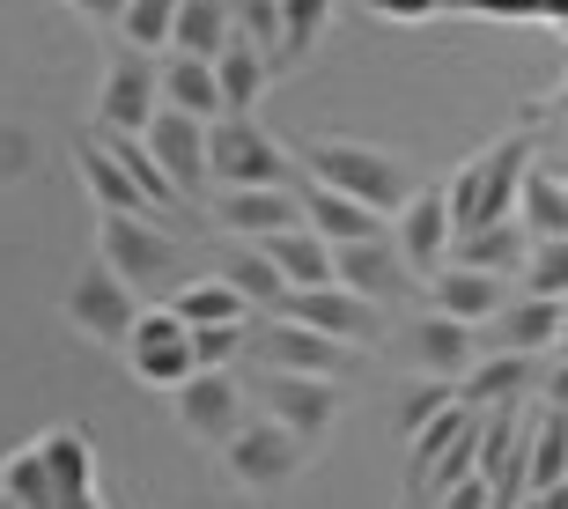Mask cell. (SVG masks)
<instances>
[{"label": "cell", "instance_id": "1", "mask_svg": "<svg viewBox=\"0 0 568 509\" xmlns=\"http://www.w3.org/2000/svg\"><path fill=\"white\" fill-rule=\"evenodd\" d=\"M539 163V119L525 126H509L503 141H487L458 163L450 177V214H458V230H487V222H509L517 214V192H525V170Z\"/></svg>", "mask_w": 568, "mask_h": 509}, {"label": "cell", "instance_id": "2", "mask_svg": "<svg viewBox=\"0 0 568 509\" xmlns=\"http://www.w3.org/2000/svg\"><path fill=\"white\" fill-rule=\"evenodd\" d=\"M295 163H303V177H317V185H339V192H355L362 207H377L384 222L414 200V170L399 163L392 149H369V141H347V133H325V141H303L295 149Z\"/></svg>", "mask_w": 568, "mask_h": 509}, {"label": "cell", "instance_id": "3", "mask_svg": "<svg viewBox=\"0 0 568 509\" xmlns=\"http://www.w3.org/2000/svg\"><path fill=\"white\" fill-rule=\"evenodd\" d=\"M97 258L133 288H185V236L163 230V214H97Z\"/></svg>", "mask_w": 568, "mask_h": 509}, {"label": "cell", "instance_id": "4", "mask_svg": "<svg viewBox=\"0 0 568 509\" xmlns=\"http://www.w3.org/2000/svg\"><path fill=\"white\" fill-rule=\"evenodd\" d=\"M207 177L214 185H295V163L258 126V111H230L207 126Z\"/></svg>", "mask_w": 568, "mask_h": 509}, {"label": "cell", "instance_id": "5", "mask_svg": "<svg viewBox=\"0 0 568 509\" xmlns=\"http://www.w3.org/2000/svg\"><path fill=\"white\" fill-rule=\"evenodd\" d=\"M303 466H311V444H303L288 421H274V414L244 421L230 444H222V472H230L244 495H281Z\"/></svg>", "mask_w": 568, "mask_h": 509}, {"label": "cell", "instance_id": "6", "mask_svg": "<svg viewBox=\"0 0 568 509\" xmlns=\"http://www.w3.org/2000/svg\"><path fill=\"white\" fill-rule=\"evenodd\" d=\"M244 362L252 369H303V377H347L362 362V347H347V339H325L317 325L288 318V311H266V325H252V339H244Z\"/></svg>", "mask_w": 568, "mask_h": 509}, {"label": "cell", "instance_id": "7", "mask_svg": "<svg viewBox=\"0 0 568 509\" xmlns=\"http://www.w3.org/2000/svg\"><path fill=\"white\" fill-rule=\"evenodd\" d=\"M141 311H148L141 288H133V281H119L104 258H97V266H82V281L67 288V325H74L89 347H126L133 325H141Z\"/></svg>", "mask_w": 568, "mask_h": 509}, {"label": "cell", "instance_id": "8", "mask_svg": "<svg viewBox=\"0 0 568 509\" xmlns=\"http://www.w3.org/2000/svg\"><path fill=\"white\" fill-rule=\"evenodd\" d=\"M170 414L192 444H230L236 428L252 421V384H236V369H192L178 391H170Z\"/></svg>", "mask_w": 568, "mask_h": 509}, {"label": "cell", "instance_id": "9", "mask_svg": "<svg viewBox=\"0 0 568 509\" xmlns=\"http://www.w3.org/2000/svg\"><path fill=\"white\" fill-rule=\"evenodd\" d=\"M163 111V67L141 44H119L97 89V126L104 133H148V119Z\"/></svg>", "mask_w": 568, "mask_h": 509}, {"label": "cell", "instance_id": "10", "mask_svg": "<svg viewBox=\"0 0 568 509\" xmlns=\"http://www.w3.org/2000/svg\"><path fill=\"white\" fill-rule=\"evenodd\" d=\"M252 399H258V414L288 421L303 444H325L333 421H339V384L333 377H303V369H258Z\"/></svg>", "mask_w": 568, "mask_h": 509}, {"label": "cell", "instance_id": "11", "mask_svg": "<svg viewBox=\"0 0 568 509\" xmlns=\"http://www.w3.org/2000/svg\"><path fill=\"white\" fill-rule=\"evenodd\" d=\"M119 355H126V369L148 384V391H178V384H185L192 369H200V362H192V325L178 318L170 303H163V311L148 303L141 325H133V339L119 347Z\"/></svg>", "mask_w": 568, "mask_h": 509}, {"label": "cell", "instance_id": "12", "mask_svg": "<svg viewBox=\"0 0 568 509\" xmlns=\"http://www.w3.org/2000/svg\"><path fill=\"white\" fill-rule=\"evenodd\" d=\"M288 318L317 325L325 339H347V347H369V339L384 333V311L392 303L362 296V288H347V281H325V288H288V303H281Z\"/></svg>", "mask_w": 568, "mask_h": 509}, {"label": "cell", "instance_id": "13", "mask_svg": "<svg viewBox=\"0 0 568 509\" xmlns=\"http://www.w3.org/2000/svg\"><path fill=\"white\" fill-rule=\"evenodd\" d=\"M207 214H214V230H222V236L258 244V236L303 222V192H295V185H214Z\"/></svg>", "mask_w": 568, "mask_h": 509}, {"label": "cell", "instance_id": "14", "mask_svg": "<svg viewBox=\"0 0 568 509\" xmlns=\"http://www.w3.org/2000/svg\"><path fill=\"white\" fill-rule=\"evenodd\" d=\"M392 244H399V258L414 266V281H428L450 258V244H458V214H450V192L443 185H422L414 200H406L399 214H392Z\"/></svg>", "mask_w": 568, "mask_h": 509}, {"label": "cell", "instance_id": "15", "mask_svg": "<svg viewBox=\"0 0 568 509\" xmlns=\"http://www.w3.org/2000/svg\"><path fill=\"white\" fill-rule=\"evenodd\" d=\"M148 149H155V163H163L170 185L185 192V207L214 185V177H207V119H192V111H170L163 104L155 119H148Z\"/></svg>", "mask_w": 568, "mask_h": 509}, {"label": "cell", "instance_id": "16", "mask_svg": "<svg viewBox=\"0 0 568 509\" xmlns=\"http://www.w3.org/2000/svg\"><path fill=\"white\" fill-rule=\"evenodd\" d=\"M480 333H487L480 355H487V347H495V355H561V303H554V296H525V288H517V296H509Z\"/></svg>", "mask_w": 568, "mask_h": 509}, {"label": "cell", "instance_id": "17", "mask_svg": "<svg viewBox=\"0 0 568 509\" xmlns=\"http://www.w3.org/2000/svg\"><path fill=\"white\" fill-rule=\"evenodd\" d=\"M422 288H428V311H443V318H465V325H487V318L509 303V281H503V274H480V266H458V258H443Z\"/></svg>", "mask_w": 568, "mask_h": 509}, {"label": "cell", "instance_id": "18", "mask_svg": "<svg viewBox=\"0 0 568 509\" xmlns=\"http://www.w3.org/2000/svg\"><path fill=\"white\" fill-rule=\"evenodd\" d=\"M406 355H414V369H422V377H450V384H465V369L480 362V325L428 311V318L406 333Z\"/></svg>", "mask_w": 568, "mask_h": 509}, {"label": "cell", "instance_id": "19", "mask_svg": "<svg viewBox=\"0 0 568 509\" xmlns=\"http://www.w3.org/2000/svg\"><path fill=\"white\" fill-rule=\"evenodd\" d=\"M74 170H82V185H89V200H97V214H155V207H148V192L133 185V170L111 155L104 133L74 141Z\"/></svg>", "mask_w": 568, "mask_h": 509}, {"label": "cell", "instance_id": "20", "mask_svg": "<svg viewBox=\"0 0 568 509\" xmlns=\"http://www.w3.org/2000/svg\"><path fill=\"white\" fill-rule=\"evenodd\" d=\"M333 274L347 281V288H362V296L392 303L414 281V266L399 258V244H384V236H362V244H333Z\"/></svg>", "mask_w": 568, "mask_h": 509}, {"label": "cell", "instance_id": "21", "mask_svg": "<svg viewBox=\"0 0 568 509\" xmlns=\"http://www.w3.org/2000/svg\"><path fill=\"white\" fill-rule=\"evenodd\" d=\"M303 222H311L325 244H362V236H384V214L377 207H362L355 192H339V185H303Z\"/></svg>", "mask_w": 568, "mask_h": 509}, {"label": "cell", "instance_id": "22", "mask_svg": "<svg viewBox=\"0 0 568 509\" xmlns=\"http://www.w3.org/2000/svg\"><path fill=\"white\" fill-rule=\"evenodd\" d=\"M450 258H458V266H480V274L517 281V274H525V258H531V230L517 222V214H509V222H487V230H458Z\"/></svg>", "mask_w": 568, "mask_h": 509}, {"label": "cell", "instance_id": "23", "mask_svg": "<svg viewBox=\"0 0 568 509\" xmlns=\"http://www.w3.org/2000/svg\"><path fill=\"white\" fill-rule=\"evenodd\" d=\"M214 82H222V104H230V111H258V96H266V82H274L266 44L236 30V38L214 52ZM230 111H222V119H230Z\"/></svg>", "mask_w": 568, "mask_h": 509}, {"label": "cell", "instance_id": "24", "mask_svg": "<svg viewBox=\"0 0 568 509\" xmlns=\"http://www.w3.org/2000/svg\"><path fill=\"white\" fill-rule=\"evenodd\" d=\"M258 252L281 266V281L288 288H325V281H339L333 274V244L311 230V222H295V230H274V236H258Z\"/></svg>", "mask_w": 568, "mask_h": 509}, {"label": "cell", "instance_id": "25", "mask_svg": "<svg viewBox=\"0 0 568 509\" xmlns=\"http://www.w3.org/2000/svg\"><path fill=\"white\" fill-rule=\"evenodd\" d=\"M163 104L170 111H192V119H222V82H214V60H200V52H163Z\"/></svg>", "mask_w": 568, "mask_h": 509}, {"label": "cell", "instance_id": "26", "mask_svg": "<svg viewBox=\"0 0 568 509\" xmlns=\"http://www.w3.org/2000/svg\"><path fill=\"white\" fill-rule=\"evenodd\" d=\"M517 222H525L531 236H568V170L554 163V155H539V163L525 170V192H517Z\"/></svg>", "mask_w": 568, "mask_h": 509}, {"label": "cell", "instance_id": "27", "mask_svg": "<svg viewBox=\"0 0 568 509\" xmlns=\"http://www.w3.org/2000/svg\"><path fill=\"white\" fill-rule=\"evenodd\" d=\"M230 38H236V0H178V38H170V52L214 60Z\"/></svg>", "mask_w": 568, "mask_h": 509}, {"label": "cell", "instance_id": "28", "mask_svg": "<svg viewBox=\"0 0 568 509\" xmlns=\"http://www.w3.org/2000/svg\"><path fill=\"white\" fill-rule=\"evenodd\" d=\"M222 281H230L252 311H281V303H288V281H281V266L258 252V244H236V252L222 258Z\"/></svg>", "mask_w": 568, "mask_h": 509}, {"label": "cell", "instance_id": "29", "mask_svg": "<svg viewBox=\"0 0 568 509\" xmlns=\"http://www.w3.org/2000/svg\"><path fill=\"white\" fill-rule=\"evenodd\" d=\"M0 495L16 509H60V480H52V466H44L38 444H22L0 458Z\"/></svg>", "mask_w": 568, "mask_h": 509}, {"label": "cell", "instance_id": "30", "mask_svg": "<svg viewBox=\"0 0 568 509\" xmlns=\"http://www.w3.org/2000/svg\"><path fill=\"white\" fill-rule=\"evenodd\" d=\"M531 362H539V355H495V362H473V369H465V384H458V399L473 406V414H480V406H509V399H517V391L531 384Z\"/></svg>", "mask_w": 568, "mask_h": 509}, {"label": "cell", "instance_id": "31", "mask_svg": "<svg viewBox=\"0 0 568 509\" xmlns=\"http://www.w3.org/2000/svg\"><path fill=\"white\" fill-rule=\"evenodd\" d=\"M170 311H178L185 325H236V318H252V303L236 296V288H230L222 274H207V281H185V288L170 296Z\"/></svg>", "mask_w": 568, "mask_h": 509}, {"label": "cell", "instance_id": "32", "mask_svg": "<svg viewBox=\"0 0 568 509\" xmlns=\"http://www.w3.org/2000/svg\"><path fill=\"white\" fill-rule=\"evenodd\" d=\"M170 38H178V0H126V16H119V44L170 52Z\"/></svg>", "mask_w": 568, "mask_h": 509}, {"label": "cell", "instance_id": "33", "mask_svg": "<svg viewBox=\"0 0 568 509\" xmlns=\"http://www.w3.org/2000/svg\"><path fill=\"white\" fill-rule=\"evenodd\" d=\"M517 288L525 296H568V236H531V258H525V274H517Z\"/></svg>", "mask_w": 568, "mask_h": 509}, {"label": "cell", "instance_id": "34", "mask_svg": "<svg viewBox=\"0 0 568 509\" xmlns=\"http://www.w3.org/2000/svg\"><path fill=\"white\" fill-rule=\"evenodd\" d=\"M465 428H473V406H465V399H458V406H443V414H436V421H428V428H414V480H422V472L436 466L443 450L458 444Z\"/></svg>", "mask_w": 568, "mask_h": 509}, {"label": "cell", "instance_id": "35", "mask_svg": "<svg viewBox=\"0 0 568 509\" xmlns=\"http://www.w3.org/2000/svg\"><path fill=\"white\" fill-rule=\"evenodd\" d=\"M236 30L266 44L274 67H288V22H281V0H236Z\"/></svg>", "mask_w": 568, "mask_h": 509}, {"label": "cell", "instance_id": "36", "mask_svg": "<svg viewBox=\"0 0 568 509\" xmlns=\"http://www.w3.org/2000/svg\"><path fill=\"white\" fill-rule=\"evenodd\" d=\"M281 22H288V67L311 60V44L333 30V0H281Z\"/></svg>", "mask_w": 568, "mask_h": 509}, {"label": "cell", "instance_id": "37", "mask_svg": "<svg viewBox=\"0 0 568 509\" xmlns=\"http://www.w3.org/2000/svg\"><path fill=\"white\" fill-rule=\"evenodd\" d=\"M244 339H252V318L192 325V362H200V369H230V362H244Z\"/></svg>", "mask_w": 568, "mask_h": 509}, {"label": "cell", "instance_id": "38", "mask_svg": "<svg viewBox=\"0 0 568 509\" xmlns=\"http://www.w3.org/2000/svg\"><path fill=\"white\" fill-rule=\"evenodd\" d=\"M443 406H458V384H450V377H414V391H406V406H399V428L414 436V428L436 421Z\"/></svg>", "mask_w": 568, "mask_h": 509}, {"label": "cell", "instance_id": "39", "mask_svg": "<svg viewBox=\"0 0 568 509\" xmlns=\"http://www.w3.org/2000/svg\"><path fill=\"white\" fill-rule=\"evenodd\" d=\"M458 16H495V22H547V0H450Z\"/></svg>", "mask_w": 568, "mask_h": 509}, {"label": "cell", "instance_id": "40", "mask_svg": "<svg viewBox=\"0 0 568 509\" xmlns=\"http://www.w3.org/2000/svg\"><path fill=\"white\" fill-rule=\"evenodd\" d=\"M428 509H503V502H495V488H487V472H473V480H458V488H443Z\"/></svg>", "mask_w": 568, "mask_h": 509}, {"label": "cell", "instance_id": "41", "mask_svg": "<svg viewBox=\"0 0 568 509\" xmlns=\"http://www.w3.org/2000/svg\"><path fill=\"white\" fill-rule=\"evenodd\" d=\"M539 126H554V149H539V155H554V163L568 170V82L554 89L547 104H539Z\"/></svg>", "mask_w": 568, "mask_h": 509}, {"label": "cell", "instance_id": "42", "mask_svg": "<svg viewBox=\"0 0 568 509\" xmlns=\"http://www.w3.org/2000/svg\"><path fill=\"white\" fill-rule=\"evenodd\" d=\"M450 0H369V16H384V22H428V16H443Z\"/></svg>", "mask_w": 568, "mask_h": 509}, {"label": "cell", "instance_id": "43", "mask_svg": "<svg viewBox=\"0 0 568 509\" xmlns=\"http://www.w3.org/2000/svg\"><path fill=\"white\" fill-rule=\"evenodd\" d=\"M74 16H89L97 30H119V16H126V0H67Z\"/></svg>", "mask_w": 568, "mask_h": 509}, {"label": "cell", "instance_id": "44", "mask_svg": "<svg viewBox=\"0 0 568 509\" xmlns=\"http://www.w3.org/2000/svg\"><path fill=\"white\" fill-rule=\"evenodd\" d=\"M509 509H568V480H561V488H525Z\"/></svg>", "mask_w": 568, "mask_h": 509}, {"label": "cell", "instance_id": "45", "mask_svg": "<svg viewBox=\"0 0 568 509\" xmlns=\"http://www.w3.org/2000/svg\"><path fill=\"white\" fill-rule=\"evenodd\" d=\"M547 406L568 414V347H561V362H547Z\"/></svg>", "mask_w": 568, "mask_h": 509}, {"label": "cell", "instance_id": "46", "mask_svg": "<svg viewBox=\"0 0 568 509\" xmlns=\"http://www.w3.org/2000/svg\"><path fill=\"white\" fill-rule=\"evenodd\" d=\"M561 347H568V296H561Z\"/></svg>", "mask_w": 568, "mask_h": 509}]
</instances>
